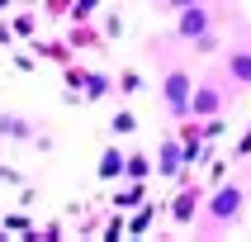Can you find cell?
<instances>
[{
    "label": "cell",
    "instance_id": "30bf717a",
    "mask_svg": "<svg viewBox=\"0 0 251 242\" xmlns=\"http://www.w3.org/2000/svg\"><path fill=\"white\" fill-rule=\"evenodd\" d=\"M142 199H147V181H124L119 190H114V209H138Z\"/></svg>",
    "mask_w": 251,
    "mask_h": 242
},
{
    "label": "cell",
    "instance_id": "52a82bcc",
    "mask_svg": "<svg viewBox=\"0 0 251 242\" xmlns=\"http://www.w3.org/2000/svg\"><path fill=\"white\" fill-rule=\"evenodd\" d=\"M223 76H227L232 85H242V90H251V48H247V43L227 48V57H223Z\"/></svg>",
    "mask_w": 251,
    "mask_h": 242
},
{
    "label": "cell",
    "instance_id": "d4e9b609",
    "mask_svg": "<svg viewBox=\"0 0 251 242\" xmlns=\"http://www.w3.org/2000/svg\"><path fill=\"white\" fill-rule=\"evenodd\" d=\"M119 33H124V19L109 14V19H104V38H119Z\"/></svg>",
    "mask_w": 251,
    "mask_h": 242
},
{
    "label": "cell",
    "instance_id": "cb8c5ba5",
    "mask_svg": "<svg viewBox=\"0 0 251 242\" xmlns=\"http://www.w3.org/2000/svg\"><path fill=\"white\" fill-rule=\"evenodd\" d=\"M161 14H176V10H185V5H195V0H152Z\"/></svg>",
    "mask_w": 251,
    "mask_h": 242
},
{
    "label": "cell",
    "instance_id": "603a6c76",
    "mask_svg": "<svg viewBox=\"0 0 251 242\" xmlns=\"http://www.w3.org/2000/svg\"><path fill=\"white\" fill-rule=\"evenodd\" d=\"M67 10H71V0H43V14H52V19H62Z\"/></svg>",
    "mask_w": 251,
    "mask_h": 242
},
{
    "label": "cell",
    "instance_id": "5bb4252c",
    "mask_svg": "<svg viewBox=\"0 0 251 242\" xmlns=\"http://www.w3.org/2000/svg\"><path fill=\"white\" fill-rule=\"evenodd\" d=\"M142 85H147V81H142V71L138 67H124L119 76H114V95H138Z\"/></svg>",
    "mask_w": 251,
    "mask_h": 242
},
{
    "label": "cell",
    "instance_id": "ffe728a7",
    "mask_svg": "<svg viewBox=\"0 0 251 242\" xmlns=\"http://www.w3.org/2000/svg\"><path fill=\"white\" fill-rule=\"evenodd\" d=\"M232 161H251V124H247V133L237 138V147H232Z\"/></svg>",
    "mask_w": 251,
    "mask_h": 242
},
{
    "label": "cell",
    "instance_id": "ba28073f",
    "mask_svg": "<svg viewBox=\"0 0 251 242\" xmlns=\"http://www.w3.org/2000/svg\"><path fill=\"white\" fill-rule=\"evenodd\" d=\"M0 138H10V142H38V124H33L28 114L0 109Z\"/></svg>",
    "mask_w": 251,
    "mask_h": 242
},
{
    "label": "cell",
    "instance_id": "7402d4cb",
    "mask_svg": "<svg viewBox=\"0 0 251 242\" xmlns=\"http://www.w3.org/2000/svg\"><path fill=\"white\" fill-rule=\"evenodd\" d=\"M0 228H5V233H28L33 223H28L24 214H5V223H0Z\"/></svg>",
    "mask_w": 251,
    "mask_h": 242
},
{
    "label": "cell",
    "instance_id": "2e32d148",
    "mask_svg": "<svg viewBox=\"0 0 251 242\" xmlns=\"http://www.w3.org/2000/svg\"><path fill=\"white\" fill-rule=\"evenodd\" d=\"M223 48V38H218V28H209V33H199L195 43H190V53H199V57H209V53H218Z\"/></svg>",
    "mask_w": 251,
    "mask_h": 242
},
{
    "label": "cell",
    "instance_id": "e0dca14e",
    "mask_svg": "<svg viewBox=\"0 0 251 242\" xmlns=\"http://www.w3.org/2000/svg\"><path fill=\"white\" fill-rule=\"evenodd\" d=\"M109 128H114V138H128V133L138 128V114H133V109H119V114L109 119Z\"/></svg>",
    "mask_w": 251,
    "mask_h": 242
},
{
    "label": "cell",
    "instance_id": "8fae6325",
    "mask_svg": "<svg viewBox=\"0 0 251 242\" xmlns=\"http://www.w3.org/2000/svg\"><path fill=\"white\" fill-rule=\"evenodd\" d=\"M33 57H48V62H57V67H67L71 62V43L67 38H52V43H33Z\"/></svg>",
    "mask_w": 251,
    "mask_h": 242
},
{
    "label": "cell",
    "instance_id": "4316f807",
    "mask_svg": "<svg viewBox=\"0 0 251 242\" xmlns=\"http://www.w3.org/2000/svg\"><path fill=\"white\" fill-rule=\"evenodd\" d=\"M10 5H14V0H0V10H10Z\"/></svg>",
    "mask_w": 251,
    "mask_h": 242
},
{
    "label": "cell",
    "instance_id": "6da1fadb",
    "mask_svg": "<svg viewBox=\"0 0 251 242\" xmlns=\"http://www.w3.org/2000/svg\"><path fill=\"white\" fill-rule=\"evenodd\" d=\"M242 214H247V185L223 176L218 185H209V195H204V204H199L190 228H199V233H227V228L242 223Z\"/></svg>",
    "mask_w": 251,
    "mask_h": 242
},
{
    "label": "cell",
    "instance_id": "d6986e66",
    "mask_svg": "<svg viewBox=\"0 0 251 242\" xmlns=\"http://www.w3.org/2000/svg\"><path fill=\"white\" fill-rule=\"evenodd\" d=\"M95 10H100V0H71V19H76V24H85V19H95Z\"/></svg>",
    "mask_w": 251,
    "mask_h": 242
},
{
    "label": "cell",
    "instance_id": "ac0fdd59",
    "mask_svg": "<svg viewBox=\"0 0 251 242\" xmlns=\"http://www.w3.org/2000/svg\"><path fill=\"white\" fill-rule=\"evenodd\" d=\"M119 238H128V218H124V209H114V218L104 223V242H119Z\"/></svg>",
    "mask_w": 251,
    "mask_h": 242
},
{
    "label": "cell",
    "instance_id": "3957f363",
    "mask_svg": "<svg viewBox=\"0 0 251 242\" xmlns=\"http://www.w3.org/2000/svg\"><path fill=\"white\" fill-rule=\"evenodd\" d=\"M190 90H195V76L185 67H166V76H161V105H166L171 119L190 114Z\"/></svg>",
    "mask_w": 251,
    "mask_h": 242
},
{
    "label": "cell",
    "instance_id": "7a4b0ae2",
    "mask_svg": "<svg viewBox=\"0 0 251 242\" xmlns=\"http://www.w3.org/2000/svg\"><path fill=\"white\" fill-rule=\"evenodd\" d=\"M227 76H223V67L218 71H204L195 81V90H190V114L195 119H209V114H223L227 109Z\"/></svg>",
    "mask_w": 251,
    "mask_h": 242
},
{
    "label": "cell",
    "instance_id": "7c38bea8",
    "mask_svg": "<svg viewBox=\"0 0 251 242\" xmlns=\"http://www.w3.org/2000/svg\"><path fill=\"white\" fill-rule=\"evenodd\" d=\"M152 176V157L147 152H128L124 157V181H147Z\"/></svg>",
    "mask_w": 251,
    "mask_h": 242
},
{
    "label": "cell",
    "instance_id": "9a60e30c",
    "mask_svg": "<svg viewBox=\"0 0 251 242\" xmlns=\"http://www.w3.org/2000/svg\"><path fill=\"white\" fill-rule=\"evenodd\" d=\"M67 43H71V53H76V48H100V33L90 28V19H85V24H76L67 33Z\"/></svg>",
    "mask_w": 251,
    "mask_h": 242
},
{
    "label": "cell",
    "instance_id": "5b68a950",
    "mask_svg": "<svg viewBox=\"0 0 251 242\" xmlns=\"http://www.w3.org/2000/svg\"><path fill=\"white\" fill-rule=\"evenodd\" d=\"M152 171H156V181H190L195 171L185 166V152H180V138L176 133H166V138L156 142V161H152Z\"/></svg>",
    "mask_w": 251,
    "mask_h": 242
},
{
    "label": "cell",
    "instance_id": "4fadbf2b",
    "mask_svg": "<svg viewBox=\"0 0 251 242\" xmlns=\"http://www.w3.org/2000/svg\"><path fill=\"white\" fill-rule=\"evenodd\" d=\"M133 214V218H128V238H138V233H147V228L156 223V204H147V199H142L138 209H128Z\"/></svg>",
    "mask_w": 251,
    "mask_h": 242
},
{
    "label": "cell",
    "instance_id": "9c48e42d",
    "mask_svg": "<svg viewBox=\"0 0 251 242\" xmlns=\"http://www.w3.org/2000/svg\"><path fill=\"white\" fill-rule=\"evenodd\" d=\"M124 147H119V142H109V147H104V152H100V166H95V176L100 181H124Z\"/></svg>",
    "mask_w": 251,
    "mask_h": 242
},
{
    "label": "cell",
    "instance_id": "484cf974",
    "mask_svg": "<svg viewBox=\"0 0 251 242\" xmlns=\"http://www.w3.org/2000/svg\"><path fill=\"white\" fill-rule=\"evenodd\" d=\"M0 48H14V28L5 24V19H0Z\"/></svg>",
    "mask_w": 251,
    "mask_h": 242
},
{
    "label": "cell",
    "instance_id": "44dd1931",
    "mask_svg": "<svg viewBox=\"0 0 251 242\" xmlns=\"http://www.w3.org/2000/svg\"><path fill=\"white\" fill-rule=\"evenodd\" d=\"M33 24H38V14H33V10H24V14H14V33H33Z\"/></svg>",
    "mask_w": 251,
    "mask_h": 242
},
{
    "label": "cell",
    "instance_id": "277c9868",
    "mask_svg": "<svg viewBox=\"0 0 251 242\" xmlns=\"http://www.w3.org/2000/svg\"><path fill=\"white\" fill-rule=\"evenodd\" d=\"M213 24H218V19H213V5H209V0H195V5L176 10V28H171V38H176V43H195L199 33H209Z\"/></svg>",
    "mask_w": 251,
    "mask_h": 242
},
{
    "label": "cell",
    "instance_id": "8992f818",
    "mask_svg": "<svg viewBox=\"0 0 251 242\" xmlns=\"http://www.w3.org/2000/svg\"><path fill=\"white\" fill-rule=\"evenodd\" d=\"M204 195H209V185L204 181H180V190H176V199L166 204V214H171V223L176 228H190L195 223V214H199V204H204Z\"/></svg>",
    "mask_w": 251,
    "mask_h": 242
}]
</instances>
